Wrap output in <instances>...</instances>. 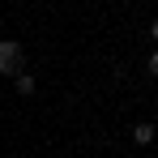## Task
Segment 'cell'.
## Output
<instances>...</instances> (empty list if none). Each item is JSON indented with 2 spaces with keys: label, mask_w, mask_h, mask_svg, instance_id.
Returning a JSON list of instances; mask_svg holds the SVG:
<instances>
[{
  "label": "cell",
  "mask_w": 158,
  "mask_h": 158,
  "mask_svg": "<svg viewBox=\"0 0 158 158\" xmlns=\"http://www.w3.org/2000/svg\"><path fill=\"white\" fill-rule=\"evenodd\" d=\"M145 69H150V77H158V52L150 56V60H145Z\"/></svg>",
  "instance_id": "277c9868"
},
{
  "label": "cell",
  "mask_w": 158,
  "mask_h": 158,
  "mask_svg": "<svg viewBox=\"0 0 158 158\" xmlns=\"http://www.w3.org/2000/svg\"><path fill=\"white\" fill-rule=\"evenodd\" d=\"M132 141H137V145H150V141H154V124H145V120H141V124L132 128Z\"/></svg>",
  "instance_id": "7a4b0ae2"
},
{
  "label": "cell",
  "mask_w": 158,
  "mask_h": 158,
  "mask_svg": "<svg viewBox=\"0 0 158 158\" xmlns=\"http://www.w3.org/2000/svg\"><path fill=\"white\" fill-rule=\"evenodd\" d=\"M13 81H17V94H26V98L34 94V77H30V73H17Z\"/></svg>",
  "instance_id": "3957f363"
},
{
  "label": "cell",
  "mask_w": 158,
  "mask_h": 158,
  "mask_svg": "<svg viewBox=\"0 0 158 158\" xmlns=\"http://www.w3.org/2000/svg\"><path fill=\"white\" fill-rule=\"evenodd\" d=\"M0 73L4 77H17L22 73V47L13 39H0Z\"/></svg>",
  "instance_id": "6da1fadb"
},
{
  "label": "cell",
  "mask_w": 158,
  "mask_h": 158,
  "mask_svg": "<svg viewBox=\"0 0 158 158\" xmlns=\"http://www.w3.org/2000/svg\"><path fill=\"white\" fill-rule=\"evenodd\" d=\"M150 39H154V43H158V17H154V26H150Z\"/></svg>",
  "instance_id": "5b68a950"
}]
</instances>
